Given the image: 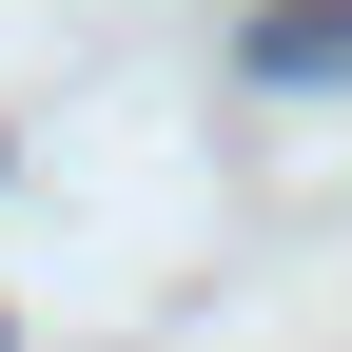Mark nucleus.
<instances>
[{"label":"nucleus","instance_id":"1","mask_svg":"<svg viewBox=\"0 0 352 352\" xmlns=\"http://www.w3.org/2000/svg\"><path fill=\"white\" fill-rule=\"evenodd\" d=\"M254 78H352V0H274L254 20Z\"/></svg>","mask_w":352,"mask_h":352}]
</instances>
